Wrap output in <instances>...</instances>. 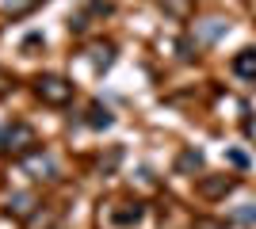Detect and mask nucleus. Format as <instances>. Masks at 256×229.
Segmentation results:
<instances>
[{
  "label": "nucleus",
  "mask_w": 256,
  "mask_h": 229,
  "mask_svg": "<svg viewBox=\"0 0 256 229\" xmlns=\"http://www.w3.org/2000/svg\"><path fill=\"white\" fill-rule=\"evenodd\" d=\"M34 92H38V99L42 103H50V107H62V103H69L73 99V84L65 80V76H38V84H34Z\"/></svg>",
  "instance_id": "obj_1"
},
{
  "label": "nucleus",
  "mask_w": 256,
  "mask_h": 229,
  "mask_svg": "<svg viewBox=\"0 0 256 229\" xmlns=\"http://www.w3.org/2000/svg\"><path fill=\"white\" fill-rule=\"evenodd\" d=\"M226 31H230V19H222V15H210V19L195 23V42H218Z\"/></svg>",
  "instance_id": "obj_2"
},
{
  "label": "nucleus",
  "mask_w": 256,
  "mask_h": 229,
  "mask_svg": "<svg viewBox=\"0 0 256 229\" xmlns=\"http://www.w3.org/2000/svg\"><path fill=\"white\" fill-rule=\"evenodd\" d=\"M31 145H34V130L23 126V122H16V126L4 134V149H12V153H27Z\"/></svg>",
  "instance_id": "obj_3"
},
{
  "label": "nucleus",
  "mask_w": 256,
  "mask_h": 229,
  "mask_svg": "<svg viewBox=\"0 0 256 229\" xmlns=\"http://www.w3.org/2000/svg\"><path fill=\"white\" fill-rule=\"evenodd\" d=\"M234 191V180L230 176H214V180H199V195L203 199H222Z\"/></svg>",
  "instance_id": "obj_4"
},
{
  "label": "nucleus",
  "mask_w": 256,
  "mask_h": 229,
  "mask_svg": "<svg viewBox=\"0 0 256 229\" xmlns=\"http://www.w3.org/2000/svg\"><path fill=\"white\" fill-rule=\"evenodd\" d=\"M234 73L245 76V80H256V50H241L234 57Z\"/></svg>",
  "instance_id": "obj_5"
},
{
  "label": "nucleus",
  "mask_w": 256,
  "mask_h": 229,
  "mask_svg": "<svg viewBox=\"0 0 256 229\" xmlns=\"http://www.w3.org/2000/svg\"><path fill=\"white\" fill-rule=\"evenodd\" d=\"M31 210H34V195L31 191H20V195L8 199V214H16V218H27Z\"/></svg>",
  "instance_id": "obj_6"
},
{
  "label": "nucleus",
  "mask_w": 256,
  "mask_h": 229,
  "mask_svg": "<svg viewBox=\"0 0 256 229\" xmlns=\"http://www.w3.org/2000/svg\"><path fill=\"white\" fill-rule=\"evenodd\" d=\"M176 168H180V172H195V168H203V153H199V149H188V153H180Z\"/></svg>",
  "instance_id": "obj_7"
},
{
  "label": "nucleus",
  "mask_w": 256,
  "mask_h": 229,
  "mask_svg": "<svg viewBox=\"0 0 256 229\" xmlns=\"http://www.w3.org/2000/svg\"><path fill=\"white\" fill-rule=\"evenodd\" d=\"M234 222H241V226H256V203L237 207V210H234Z\"/></svg>",
  "instance_id": "obj_8"
},
{
  "label": "nucleus",
  "mask_w": 256,
  "mask_h": 229,
  "mask_svg": "<svg viewBox=\"0 0 256 229\" xmlns=\"http://www.w3.org/2000/svg\"><path fill=\"white\" fill-rule=\"evenodd\" d=\"M92 61H96L100 69H107L115 61V50H111V46H92Z\"/></svg>",
  "instance_id": "obj_9"
},
{
  "label": "nucleus",
  "mask_w": 256,
  "mask_h": 229,
  "mask_svg": "<svg viewBox=\"0 0 256 229\" xmlns=\"http://www.w3.org/2000/svg\"><path fill=\"white\" fill-rule=\"evenodd\" d=\"M27 168H31V172H38V176H54V161L50 157H31V161H27Z\"/></svg>",
  "instance_id": "obj_10"
},
{
  "label": "nucleus",
  "mask_w": 256,
  "mask_h": 229,
  "mask_svg": "<svg viewBox=\"0 0 256 229\" xmlns=\"http://www.w3.org/2000/svg\"><path fill=\"white\" fill-rule=\"evenodd\" d=\"M88 122H92L96 130H104V126H111V111H107V107H92V119H88Z\"/></svg>",
  "instance_id": "obj_11"
},
{
  "label": "nucleus",
  "mask_w": 256,
  "mask_h": 229,
  "mask_svg": "<svg viewBox=\"0 0 256 229\" xmlns=\"http://www.w3.org/2000/svg\"><path fill=\"white\" fill-rule=\"evenodd\" d=\"M160 8L172 15H188V0H160Z\"/></svg>",
  "instance_id": "obj_12"
},
{
  "label": "nucleus",
  "mask_w": 256,
  "mask_h": 229,
  "mask_svg": "<svg viewBox=\"0 0 256 229\" xmlns=\"http://www.w3.org/2000/svg\"><path fill=\"white\" fill-rule=\"evenodd\" d=\"M31 4H34V0H0V8H4V11H27Z\"/></svg>",
  "instance_id": "obj_13"
},
{
  "label": "nucleus",
  "mask_w": 256,
  "mask_h": 229,
  "mask_svg": "<svg viewBox=\"0 0 256 229\" xmlns=\"http://www.w3.org/2000/svg\"><path fill=\"white\" fill-rule=\"evenodd\" d=\"M195 229H222V226H218V222H210V218H199V222H195Z\"/></svg>",
  "instance_id": "obj_14"
},
{
  "label": "nucleus",
  "mask_w": 256,
  "mask_h": 229,
  "mask_svg": "<svg viewBox=\"0 0 256 229\" xmlns=\"http://www.w3.org/2000/svg\"><path fill=\"white\" fill-rule=\"evenodd\" d=\"M245 134H248V138H256V122H252V119L245 122Z\"/></svg>",
  "instance_id": "obj_15"
},
{
  "label": "nucleus",
  "mask_w": 256,
  "mask_h": 229,
  "mask_svg": "<svg viewBox=\"0 0 256 229\" xmlns=\"http://www.w3.org/2000/svg\"><path fill=\"white\" fill-rule=\"evenodd\" d=\"M252 11H256V0H252Z\"/></svg>",
  "instance_id": "obj_16"
}]
</instances>
